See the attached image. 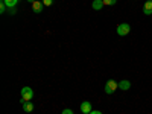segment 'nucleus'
<instances>
[{
  "instance_id": "nucleus-1",
  "label": "nucleus",
  "mask_w": 152,
  "mask_h": 114,
  "mask_svg": "<svg viewBox=\"0 0 152 114\" xmlns=\"http://www.w3.org/2000/svg\"><path fill=\"white\" fill-rule=\"evenodd\" d=\"M34 99V90L31 87H23L21 88V97H20V102L24 104V102H29V100Z\"/></svg>"
},
{
  "instance_id": "nucleus-2",
  "label": "nucleus",
  "mask_w": 152,
  "mask_h": 114,
  "mask_svg": "<svg viewBox=\"0 0 152 114\" xmlns=\"http://www.w3.org/2000/svg\"><path fill=\"white\" fill-rule=\"evenodd\" d=\"M116 32L119 34V37H126L131 32V24L129 23H120L116 29Z\"/></svg>"
},
{
  "instance_id": "nucleus-3",
  "label": "nucleus",
  "mask_w": 152,
  "mask_h": 114,
  "mask_svg": "<svg viewBox=\"0 0 152 114\" xmlns=\"http://www.w3.org/2000/svg\"><path fill=\"white\" fill-rule=\"evenodd\" d=\"M119 88V82L117 81H114V79H110V81H107V84H105V93L107 94H113L114 91H116Z\"/></svg>"
},
{
  "instance_id": "nucleus-4",
  "label": "nucleus",
  "mask_w": 152,
  "mask_h": 114,
  "mask_svg": "<svg viewBox=\"0 0 152 114\" xmlns=\"http://www.w3.org/2000/svg\"><path fill=\"white\" fill-rule=\"evenodd\" d=\"M81 111L82 114H90L93 111V107H91V102H88V100H84L81 104Z\"/></svg>"
},
{
  "instance_id": "nucleus-5",
  "label": "nucleus",
  "mask_w": 152,
  "mask_h": 114,
  "mask_svg": "<svg viewBox=\"0 0 152 114\" xmlns=\"http://www.w3.org/2000/svg\"><path fill=\"white\" fill-rule=\"evenodd\" d=\"M44 9V5L43 2H38V0H35V2L32 3V11L35 12V14H40V12Z\"/></svg>"
},
{
  "instance_id": "nucleus-6",
  "label": "nucleus",
  "mask_w": 152,
  "mask_h": 114,
  "mask_svg": "<svg viewBox=\"0 0 152 114\" xmlns=\"http://www.w3.org/2000/svg\"><path fill=\"white\" fill-rule=\"evenodd\" d=\"M143 14L145 15H151L152 14V0H148L143 5Z\"/></svg>"
},
{
  "instance_id": "nucleus-7",
  "label": "nucleus",
  "mask_w": 152,
  "mask_h": 114,
  "mask_svg": "<svg viewBox=\"0 0 152 114\" xmlns=\"http://www.w3.org/2000/svg\"><path fill=\"white\" fill-rule=\"evenodd\" d=\"M119 88H120V90H123V91L129 90V88H131V82L128 79H123V81L119 82Z\"/></svg>"
},
{
  "instance_id": "nucleus-8",
  "label": "nucleus",
  "mask_w": 152,
  "mask_h": 114,
  "mask_svg": "<svg viewBox=\"0 0 152 114\" xmlns=\"http://www.w3.org/2000/svg\"><path fill=\"white\" fill-rule=\"evenodd\" d=\"M91 6H93V9H94V11H100L105 5H104V0H93Z\"/></svg>"
},
{
  "instance_id": "nucleus-9",
  "label": "nucleus",
  "mask_w": 152,
  "mask_h": 114,
  "mask_svg": "<svg viewBox=\"0 0 152 114\" xmlns=\"http://www.w3.org/2000/svg\"><path fill=\"white\" fill-rule=\"evenodd\" d=\"M0 2H5V5L8 6V9H12V8L17 6L18 0H0Z\"/></svg>"
},
{
  "instance_id": "nucleus-10",
  "label": "nucleus",
  "mask_w": 152,
  "mask_h": 114,
  "mask_svg": "<svg viewBox=\"0 0 152 114\" xmlns=\"http://www.w3.org/2000/svg\"><path fill=\"white\" fill-rule=\"evenodd\" d=\"M21 105H23V110L26 111V113H31V111H34V104L31 102V100H29V102H24V104H21Z\"/></svg>"
},
{
  "instance_id": "nucleus-11",
  "label": "nucleus",
  "mask_w": 152,
  "mask_h": 114,
  "mask_svg": "<svg viewBox=\"0 0 152 114\" xmlns=\"http://www.w3.org/2000/svg\"><path fill=\"white\" fill-rule=\"evenodd\" d=\"M116 3H117V0H104V5H107V6H113Z\"/></svg>"
},
{
  "instance_id": "nucleus-12",
  "label": "nucleus",
  "mask_w": 152,
  "mask_h": 114,
  "mask_svg": "<svg viewBox=\"0 0 152 114\" xmlns=\"http://www.w3.org/2000/svg\"><path fill=\"white\" fill-rule=\"evenodd\" d=\"M41 2H43L44 6H52L53 5V0H41Z\"/></svg>"
},
{
  "instance_id": "nucleus-13",
  "label": "nucleus",
  "mask_w": 152,
  "mask_h": 114,
  "mask_svg": "<svg viewBox=\"0 0 152 114\" xmlns=\"http://www.w3.org/2000/svg\"><path fill=\"white\" fill-rule=\"evenodd\" d=\"M6 8H8V6L5 5V2H0V12H2V14L6 11Z\"/></svg>"
},
{
  "instance_id": "nucleus-14",
  "label": "nucleus",
  "mask_w": 152,
  "mask_h": 114,
  "mask_svg": "<svg viewBox=\"0 0 152 114\" xmlns=\"http://www.w3.org/2000/svg\"><path fill=\"white\" fill-rule=\"evenodd\" d=\"M61 114H75V113H73L70 108H66V110H62V113H61Z\"/></svg>"
},
{
  "instance_id": "nucleus-15",
  "label": "nucleus",
  "mask_w": 152,
  "mask_h": 114,
  "mask_svg": "<svg viewBox=\"0 0 152 114\" xmlns=\"http://www.w3.org/2000/svg\"><path fill=\"white\" fill-rule=\"evenodd\" d=\"M90 114H102V113H100V111H96V110H93Z\"/></svg>"
},
{
  "instance_id": "nucleus-16",
  "label": "nucleus",
  "mask_w": 152,
  "mask_h": 114,
  "mask_svg": "<svg viewBox=\"0 0 152 114\" xmlns=\"http://www.w3.org/2000/svg\"><path fill=\"white\" fill-rule=\"evenodd\" d=\"M28 2H29V3H34V2H35V0H28Z\"/></svg>"
}]
</instances>
